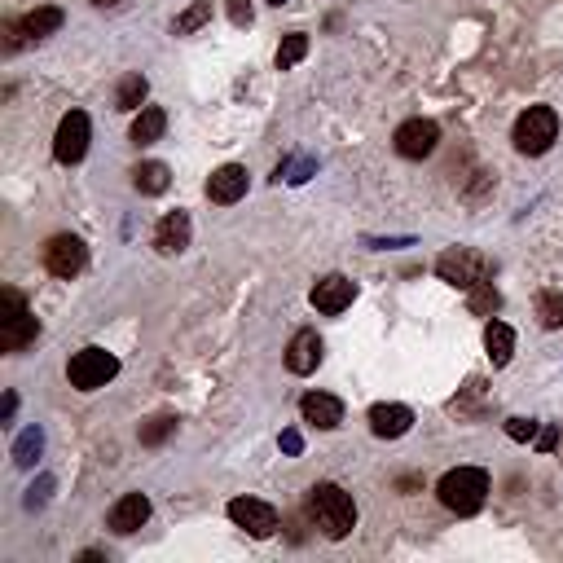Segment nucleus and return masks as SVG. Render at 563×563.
<instances>
[{
  "instance_id": "7ed1b4c3",
  "label": "nucleus",
  "mask_w": 563,
  "mask_h": 563,
  "mask_svg": "<svg viewBox=\"0 0 563 563\" xmlns=\"http://www.w3.org/2000/svg\"><path fill=\"white\" fill-rule=\"evenodd\" d=\"M555 137H559V115H555V106H528L524 115L515 119V132H511L515 150L528 154V159L546 154L550 146H555Z\"/></svg>"
},
{
  "instance_id": "f8f14e48",
  "label": "nucleus",
  "mask_w": 563,
  "mask_h": 563,
  "mask_svg": "<svg viewBox=\"0 0 563 563\" xmlns=\"http://www.w3.org/2000/svg\"><path fill=\"white\" fill-rule=\"evenodd\" d=\"M62 9H53V5H44L36 9V14H27L22 22H9L5 27V36H9V49H18L22 40H44V36H53V31L62 27Z\"/></svg>"
},
{
  "instance_id": "72a5a7b5",
  "label": "nucleus",
  "mask_w": 563,
  "mask_h": 563,
  "mask_svg": "<svg viewBox=\"0 0 563 563\" xmlns=\"http://www.w3.org/2000/svg\"><path fill=\"white\" fill-rule=\"evenodd\" d=\"M555 440H559V427H546V432L537 436V445H542V449H555Z\"/></svg>"
},
{
  "instance_id": "f03ea898",
  "label": "nucleus",
  "mask_w": 563,
  "mask_h": 563,
  "mask_svg": "<svg viewBox=\"0 0 563 563\" xmlns=\"http://www.w3.org/2000/svg\"><path fill=\"white\" fill-rule=\"evenodd\" d=\"M436 498L454 515H476L484 506V498H489V476H484L480 467H458L436 484Z\"/></svg>"
},
{
  "instance_id": "1a4fd4ad",
  "label": "nucleus",
  "mask_w": 563,
  "mask_h": 563,
  "mask_svg": "<svg viewBox=\"0 0 563 563\" xmlns=\"http://www.w3.org/2000/svg\"><path fill=\"white\" fill-rule=\"evenodd\" d=\"M436 141H440L436 119H405V124L396 128L392 146H396L401 159H427V154L436 150Z\"/></svg>"
},
{
  "instance_id": "b1692460",
  "label": "nucleus",
  "mask_w": 563,
  "mask_h": 563,
  "mask_svg": "<svg viewBox=\"0 0 563 563\" xmlns=\"http://www.w3.org/2000/svg\"><path fill=\"white\" fill-rule=\"evenodd\" d=\"M467 308L476 317H493L502 308V295H498V286L493 282H480V286H471V295H467Z\"/></svg>"
},
{
  "instance_id": "7c9ffc66",
  "label": "nucleus",
  "mask_w": 563,
  "mask_h": 563,
  "mask_svg": "<svg viewBox=\"0 0 563 563\" xmlns=\"http://www.w3.org/2000/svg\"><path fill=\"white\" fill-rule=\"evenodd\" d=\"M49 489H53V480H49V476H40V484H31V489H27V511H36V506H44V498H49Z\"/></svg>"
},
{
  "instance_id": "c85d7f7f",
  "label": "nucleus",
  "mask_w": 563,
  "mask_h": 563,
  "mask_svg": "<svg viewBox=\"0 0 563 563\" xmlns=\"http://www.w3.org/2000/svg\"><path fill=\"white\" fill-rule=\"evenodd\" d=\"M506 436L511 440H537V418H506Z\"/></svg>"
},
{
  "instance_id": "39448f33",
  "label": "nucleus",
  "mask_w": 563,
  "mask_h": 563,
  "mask_svg": "<svg viewBox=\"0 0 563 563\" xmlns=\"http://www.w3.org/2000/svg\"><path fill=\"white\" fill-rule=\"evenodd\" d=\"M436 273H440V282H449V286H462V291H471V286L489 282L493 264L484 260L480 251H471V247H454V251H445V256L436 260Z\"/></svg>"
},
{
  "instance_id": "c9c22d12",
  "label": "nucleus",
  "mask_w": 563,
  "mask_h": 563,
  "mask_svg": "<svg viewBox=\"0 0 563 563\" xmlns=\"http://www.w3.org/2000/svg\"><path fill=\"white\" fill-rule=\"evenodd\" d=\"M97 5H119V0H97Z\"/></svg>"
},
{
  "instance_id": "cd10ccee",
  "label": "nucleus",
  "mask_w": 563,
  "mask_h": 563,
  "mask_svg": "<svg viewBox=\"0 0 563 563\" xmlns=\"http://www.w3.org/2000/svg\"><path fill=\"white\" fill-rule=\"evenodd\" d=\"M176 432V418L172 414H159V418H150L146 427H141V445H163Z\"/></svg>"
},
{
  "instance_id": "e433bc0d",
  "label": "nucleus",
  "mask_w": 563,
  "mask_h": 563,
  "mask_svg": "<svg viewBox=\"0 0 563 563\" xmlns=\"http://www.w3.org/2000/svg\"><path fill=\"white\" fill-rule=\"evenodd\" d=\"M269 5H286V0H269Z\"/></svg>"
},
{
  "instance_id": "f704fd0d",
  "label": "nucleus",
  "mask_w": 563,
  "mask_h": 563,
  "mask_svg": "<svg viewBox=\"0 0 563 563\" xmlns=\"http://www.w3.org/2000/svg\"><path fill=\"white\" fill-rule=\"evenodd\" d=\"M14 410H18V396L9 392V396H5V423H9V418H14Z\"/></svg>"
},
{
  "instance_id": "dca6fc26",
  "label": "nucleus",
  "mask_w": 563,
  "mask_h": 563,
  "mask_svg": "<svg viewBox=\"0 0 563 563\" xmlns=\"http://www.w3.org/2000/svg\"><path fill=\"white\" fill-rule=\"evenodd\" d=\"M154 247L163 251V256H181L185 247H190V212H168L159 220V229H154Z\"/></svg>"
},
{
  "instance_id": "473e14b6",
  "label": "nucleus",
  "mask_w": 563,
  "mask_h": 563,
  "mask_svg": "<svg viewBox=\"0 0 563 563\" xmlns=\"http://www.w3.org/2000/svg\"><path fill=\"white\" fill-rule=\"evenodd\" d=\"M282 449H286V454H300V449H304L300 432H282Z\"/></svg>"
},
{
  "instance_id": "9b49d317",
  "label": "nucleus",
  "mask_w": 563,
  "mask_h": 563,
  "mask_svg": "<svg viewBox=\"0 0 563 563\" xmlns=\"http://www.w3.org/2000/svg\"><path fill=\"white\" fill-rule=\"evenodd\" d=\"M308 300H313L317 313L339 317L352 300H357V286H352V282L344 278V273H330V278H322V282L313 286V295H308Z\"/></svg>"
},
{
  "instance_id": "6ab92c4d",
  "label": "nucleus",
  "mask_w": 563,
  "mask_h": 563,
  "mask_svg": "<svg viewBox=\"0 0 563 563\" xmlns=\"http://www.w3.org/2000/svg\"><path fill=\"white\" fill-rule=\"evenodd\" d=\"M484 348H489V361L493 366H511V357H515V330L506 326V322H489L484 326Z\"/></svg>"
},
{
  "instance_id": "6e6552de",
  "label": "nucleus",
  "mask_w": 563,
  "mask_h": 563,
  "mask_svg": "<svg viewBox=\"0 0 563 563\" xmlns=\"http://www.w3.org/2000/svg\"><path fill=\"white\" fill-rule=\"evenodd\" d=\"M229 520H234L238 528H247L256 542L278 533V511H273L269 502H260V498H234L229 502Z\"/></svg>"
},
{
  "instance_id": "a211bd4d",
  "label": "nucleus",
  "mask_w": 563,
  "mask_h": 563,
  "mask_svg": "<svg viewBox=\"0 0 563 563\" xmlns=\"http://www.w3.org/2000/svg\"><path fill=\"white\" fill-rule=\"evenodd\" d=\"M304 410V423L322 427V432H335L339 423H344V405H339V396H326V392H308L300 401Z\"/></svg>"
},
{
  "instance_id": "a878e982",
  "label": "nucleus",
  "mask_w": 563,
  "mask_h": 563,
  "mask_svg": "<svg viewBox=\"0 0 563 563\" xmlns=\"http://www.w3.org/2000/svg\"><path fill=\"white\" fill-rule=\"evenodd\" d=\"M304 53H308V36L304 31H291V36L278 44V71H291L295 62H304Z\"/></svg>"
},
{
  "instance_id": "2eb2a0df",
  "label": "nucleus",
  "mask_w": 563,
  "mask_h": 563,
  "mask_svg": "<svg viewBox=\"0 0 563 563\" xmlns=\"http://www.w3.org/2000/svg\"><path fill=\"white\" fill-rule=\"evenodd\" d=\"M414 427V410L410 405H374L370 410V432L379 440H396Z\"/></svg>"
},
{
  "instance_id": "20e7f679",
  "label": "nucleus",
  "mask_w": 563,
  "mask_h": 563,
  "mask_svg": "<svg viewBox=\"0 0 563 563\" xmlns=\"http://www.w3.org/2000/svg\"><path fill=\"white\" fill-rule=\"evenodd\" d=\"M115 374H119V361H115V352H106V348H80L71 357V366H66V379H71V388H80V392L106 388Z\"/></svg>"
},
{
  "instance_id": "c756f323",
  "label": "nucleus",
  "mask_w": 563,
  "mask_h": 563,
  "mask_svg": "<svg viewBox=\"0 0 563 563\" xmlns=\"http://www.w3.org/2000/svg\"><path fill=\"white\" fill-rule=\"evenodd\" d=\"M313 168H317L313 159H300V163H282V168H278V181L286 176V181H291V185H304V181H308V172H313Z\"/></svg>"
},
{
  "instance_id": "5701e85b",
  "label": "nucleus",
  "mask_w": 563,
  "mask_h": 563,
  "mask_svg": "<svg viewBox=\"0 0 563 563\" xmlns=\"http://www.w3.org/2000/svg\"><path fill=\"white\" fill-rule=\"evenodd\" d=\"M537 322H542L546 330H559L563 326V291H555V286L537 291Z\"/></svg>"
},
{
  "instance_id": "aec40b11",
  "label": "nucleus",
  "mask_w": 563,
  "mask_h": 563,
  "mask_svg": "<svg viewBox=\"0 0 563 563\" xmlns=\"http://www.w3.org/2000/svg\"><path fill=\"white\" fill-rule=\"evenodd\" d=\"M163 128H168V115H163L159 106H141V115L132 119V146H150V141H159Z\"/></svg>"
},
{
  "instance_id": "4468645a",
  "label": "nucleus",
  "mask_w": 563,
  "mask_h": 563,
  "mask_svg": "<svg viewBox=\"0 0 563 563\" xmlns=\"http://www.w3.org/2000/svg\"><path fill=\"white\" fill-rule=\"evenodd\" d=\"M247 194V168L242 163H225V168L212 172V181H207V198L212 203H238V198Z\"/></svg>"
},
{
  "instance_id": "4be33fe9",
  "label": "nucleus",
  "mask_w": 563,
  "mask_h": 563,
  "mask_svg": "<svg viewBox=\"0 0 563 563\" xmlns=\"http://www.w3.org/2000/svg\"><path fill=\"white\" fill-rule=\"evenodd\" d=\"M146 93H150V84H146V75H124L119 80V93H115V106L119 110H141V102H146Z\"/></svg>"
},
{
  "instance_id": "ddd939ff",
  "label": "nucleus",
  "mask_w": 563,
  "mask_h": 563,
  "mask_svg": "<svg viewBox=\"0 0 563 563\" xmlns=\"http://www.w3.org/2000/svg\"><path fill=\"white\" fill-rule=\"evenodd\" d=\"M146 520H150V498H146V493H124V498L110 506V515H106L110 533H119V537L137 533Z\"/></svg>"
},
{
  "instance_id": "423d86ee",
  "label": "nucleus",
  "mask_w": 563,
  "mask_h": 563,
  "mask_svg": "<svg viewBox=\"0 0 563 563\" xmlns=\"http://www.w3.org/2000/svg\"><path fill=\"white\" fill-rule=\"evenodd\" d=\"M5 322H0V348L5 352H22L27 344H36V335H40V322L27 313V304H22V295L18 291H5Z\"/></svg>"
},
{
  "instance_id": "bb28decb",
  "label": "nucleus",
  "mask_w": 563,
  "mask_h": 563,
  "mask_svg": "<svg viewBox=\"0 0 563 563\" xmlns=\"http://www.w3.org/2000/svg\"><path fill=\"white\" fill-rule=\"evenodd\" d=\"M207 18H212V0H194V5L176 18V36H190V31H198Z\"/></svg>"
},
{
  "instance_id": "0eeeda50",
  "label": "nucleus",
  "mask_w": 563,
  "mask_h": 563,
  "mask_svg": "<svg viewBox=\"0 0 563 563\" xmlns=\"http://www.w3.org/2000/svg\"><path fill=\"white\" fill-rule=\"evenodd\" d=\"M84 260H88V251L75 234H53L44 242V269H49L53 278H75V273L84 269Z\"/></svg>"
},
{
  "instance_id": "f3484780",
  "label": "nucleus",
  "mask_w": 563,
  "mask_h": 563,
  "mask_svg": "<svg viewBox=\"0 0 563 563\" xmlns=\"http://www.w3.org/2000/svg\"><path fill=\"white\" fill-rule=\"evenodd\" d=\"M317 366H322V339H317V330H300V335L291 339V348H286V370L313 374Z\"/></svg>"
},
{
  "instance_id": "393cba45",
  "label": "nucleus",
  "mask_w": 563,
  "mask_h": 563,
  "mask_svg": "<svg viewBox=\"0 0 563 563\" xmlns=\"http://www.w3.org/2000/svg\"><path fill=\"white\" fill-rule=\"evenodd\" d=\"M40 449H44V432H40V427H27V432L14 440V462H18V467H36Z\"/></svg>"
},
{
  "instance_id": "9d476101",
  "label": "nucleus",
  "mask_w": 563,
  "mask_h": 563,
  "mask_svg": "<svg viewBox=\"0 0 563 563\" xmlns=\"http://www.w3.org/2000/svg\"><path fill=\"white\" fill-rule=\"evenodd\" d=\"M53 154H58V163H80L88 154V115L84 110H66L62 115L58 137H53Z\"/></svg>"
},
{
  "instance_id": "2f4dec72",
  "label": "nucleus",
  "mask_w": 563,
  "mask_h": 563,
  "mask_svg": "<svg viewBox=\"0 0 563 563\" xmlns=\"http://www.w3.org/2000/svg\"><path fill=\"white\" fill-rule=\"evenodd\" d=\"M229 22L234 27H251V0H229Z\"/></svg>"
},
{
  "instance_id": "f257e3e1",
  "label": "nucleus",
  "mask_w": 563,
  "mask_h": 563,
  "mask_svg": "<svg viewBox=\"0 0 563 563\" xmlns=\"http://www.w3.org/2000/svg\"><path fill=\"white\" fill-rule=\"evenodd\" d=\"M308 515H313V524L322 528L330 542H339V537H348L352 528H357V502H352V493H344L339 484H313V493H308Z\"/></svg>"
},
{
  "instance_id": "412c9836",
  "label": "nucleus",
  "mask_w": 563,
  "mask_h": 563,
  "mask_svg": "<svg viewBox=\"0 0 563 563\" xmlns=\"http://www.w3.org/2000/svg\"><path fill=\"white\" fill-rule=\"evenodd\" d=\"M132 181H137L141 194H163L172 185V172H168V163H141V168L132 172Z\"/></svg>"
}]
</instances>
